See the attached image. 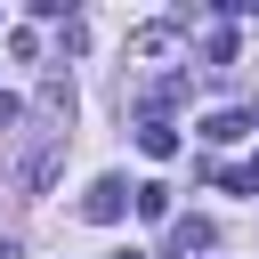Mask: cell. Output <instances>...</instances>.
<instances>
[{
    "instance_id": "1",
    "label": "cell",
    "mask_w": 259,
    "mask_h": 259,
    "mask_svg": "<svg viewBox=\"0 0 259 259\" xmlns=\"http://www.w3.org/2000/svg\"><path fill=\"white\" fill-rule=\"evenodd\" d=\"M65 146H73V130H65V121H40V130H32V138L8 154V178H16L24 194H49V178H57Z\"/></svg>"
},
{
    "instance_id": "2",
    "label": "cell",
    "mask_w": 259,
    "mask_h": 259,
    "mask_svg": "<svg viewBox=\"0 0 259 259\" xmlns=\"http://www.w3.org/2000/svg\"><path fill=\"white\" fill-rule=\"evenodd\" d=\"M178 49H186V24H178V16H162V24H138V32H130V65H170Z\"/></svg>"
},
{
    "instance_id": "3",
    "label": "cell",
    "mask_w": 259,
    "mask_h": 259,
    "mask_svg": "<svg viewBox=\"0 0 259 259\" xmlns=\"http://www.w3.org/2000/svg\"><path fill=\"white\" fill-rule=\"evenodd\" d=\"M130 210H138V186H130V178H97V186L81 194V219H89V227H113V219H130Z\"/></svg>"
},
{
    "instance_id": "4",
    "label": "cell",
    "mask_w": 259,
    "mask_h": 259,
    "mask_svg": "<svg viewBox=\"0 0 259 259\" xmlns=\"http://www.w3.org/2000/svg\"><path fill=\"white\" fill-rule=\"evenodd\" d=\"M194 130H202V146H235V138L251 130V113H235V105H227V113H202Z\"/></svg>"
},
{
    "instance_id": "5",
    "label": "cell",
    "mask_w": 259,
    "mask_h": 259,
    "mask_svg": "<svg viewBox=\"0 0 259 259\" xmlns=\"http://www.w3.org/2000/svg\"><path fill=\"white\" fill-rule=\"evenodd\" d=\"M138 154H146V162H170V154H178V130H170V121H138Z\"/></svg>"
},
{
    "instance_id": "6",
    "label": "cell",
    "mask_w": 259,
    "mask_h": 259,
    "mask_svg": "<svg viewBox=\"0 0 259 259\" xmlns=\"http://www.w3.org/2000/svg\"><path fill=\"white\" fill-rule=\"evenodd\" d=\"M170 251H178V259L210 251V219H170Z\"/></svg>"
},
{
    "instance_id": "7",
    "label": "cell",
    "mask_w": 259,
    "mask_h": 259,
    "mask_svg": "<svg viewBox=\"0 0 259 259\" xmlns=\"http://www.w3.org/2000/svg\"><path fill=\"white\" fill-rule=\"evenodd\" d=\"M235 57H243V40H235V32H227V24H219V32H210V40H202V73H227V65H235Z\"/></svg>"
},
{
    "instance_id": "8",
    "label": "cell",
    "mask_w": 259,
    "mask_h": 259,
    "mask_svg": "<svg viewBox=\"0 0 259 259\" xmlns=\"http://www.w3.org/2000/svg\"><path fill=\"white\" fill-rule=\"evenodd\" d=\"M138 219H170V186H162V178L138 186Z\"/></svg>"
},
{
    "instance_id": "9",
    "label": "cell",
    "mask_w": 259,
    "mask_h": 259,
    "mask_svg": "<svg viewBox=\"0 0 259 259\" xmlns=\"http://www.w3.org/2000/svg\"><path fill=\"white\" fill-rule=\"evenodd\" d=\"M16 121H24V97H8V89H0V130H16Z\"/></svg>"
},
{
    "instance_id": "10",
    "label": "cell",
    "mask_w": 259,
    "mask_h": 259,
    "mask_svg": "<svg viewBox=\"0 0 259 259\" xmlns=\"http://www.w3.org/2000/svg\"><path fill=\"white\" fill-rule=\"evenodd\" d=\"M243 186H251V194H259V162H251V170H243Z\"/></svg>"
},
{
    "instance_id": "11",
    "label": "cell",
    "mask_w": 259,
    "mask_h": 259,
    "mask_svg": "<svg viewBox=\"0 0 259 259\" xmlns=\"http://www.w3.org/2000/svg\"><path fill=\"white\" fill-rule=\"evenodd\" d=\"M0 259H16V243H8V235H0Z\"/></svg>"
},
{
    "instance_id": "12",
    "label": "cell",
    "mask_w": 259,
    "mask_h": 259,
    "mask_svg": "<svg viewBox=\"0 0 259 259\" xmlns=\"http://www.w3.org/2000/svg\"><path fill=\"white\" fill-rule=\"evenodd\" d=\"M121 259H146V251H121Z\"/></svg>"
}]
</instances>
